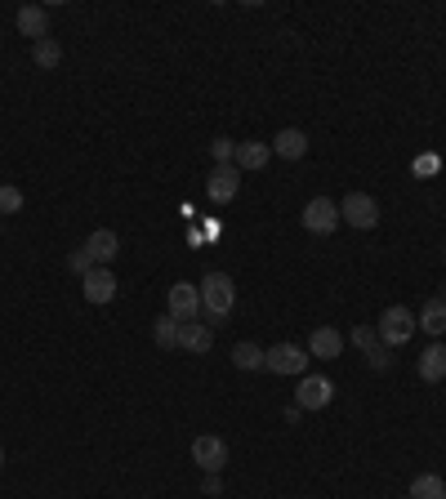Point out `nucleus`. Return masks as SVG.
<instances>
[{
  "label": "nucleus",
  "mask_w": 446,
  "mask_h": 499,
  "mask_svg": "<svg viewBox=\"0 0 446 499\" xmlns=\"http://www.w3.org/2000/svg\"><path fill=\"white\" fill-rule=\"evenodd\" d=\"M210 343H215V330H210L206 321H188V326H179V348H183V352L201 357V352H210Z\"/></svg>",
  "instance_id": "obj_15"
},
{
  "label": "nucleus",
  "mask_w": 446,
  "mask_h": 499,
  "mask_svg": "<svg viewBox=\"0 0 446 499\" xmlns=\"http://www.w3.org/2000/svg\"><path fill=\"white\" fill-rule=\"evenodd\" d=\"M81 294H85V303H94V308L112 303V299H117V272H112V268H94L90 277H81Z\"/></svg>",
  "instance_id": "obj_10"
},
{
  "label": "nucleus",
  "mask_w": 446,
  "mask_h": 499,
  "mask_svg": "<svg viewBox=\"0 0 446 499\" xmlns=\"http://www.w3.org/2000/svg\"><path fill=\"white\" fill-rule=\"evenodd\" d=\"M152 339H157V348H179V321L166 312V317L152 326Z\"/></svg>",
  "instance_id": "obj_22"
},
{
  "label": "nucleus",
  "mask_w": 446,
  "mask_h": 499,
  "mask_svg": "<svg viewBox=\"0 0 446 499\" xmlns=\"http://www.w3.org/2000/svg\"><path fill=\"white\" fill-rule=\"evenodd\" d=\"M0 463H5V450H0Z\"/></svg>",
  "instance_id": "obj_29"
},
{
  "label": "nucleus",
  "mask_w": 446,
  "mask_h": 499,
  "mask_svg": "<svg viewBox=\"0 0 446 499\" xmlns=\"http://www.w3.org/2000/svg\"><path fill=\"white\" fill-rule=\"evenodd\" d=\"M353 343H357L361 352H375V348H379V334H375V326H357V330H353Z\"/></svg>",
  "instance_id": "obj_25"
},
{
  "label": "nucleus",
  "mask_w": 446,
  "mask_h": 499,
  "mask_svg": "<svg viewBox=\"0 0 446 499\" xmlns=\"http://www.w3.org/2000/svg\"><path fill=\"white\" fill-rule=\"evenodd\" d=\"M415 370H419L424 383H442V379H446V343L433 339V343L419 352V366H415Z\"/></svg>",
  "instance_id": "obj_14"
},
{
  "label": "nucleus",
  "mask_w": 446,
  "mask_h": 499,
  "mask_svg": "<svg viewBox=\"0 0 446 499\" xmlns=\"http://www.w3.org/2000/svg\"><path fill=\"white\" fill-rule=\"evenodd\" d=\"M232 366L237 370H264V348L259 343H232Z\"/></svg>",
  "instance_id": "obj_21"
},
{
  "label": "nucleus",
  "mask_w": 446,
  "mask_h": 499,
  "mask_svg": "<svg viewBox=\"0 0 446 499\" xmlns=\"http://www.w3.org/2000/svg\"><path fill=\"white\" fill-rule=\"evenodd\" d=\"M197 290H201V312H206L210 321H223V317L232 312V303H237V286H232L228 272H206V281H201ZM210 321H206V326H210Z\"/></svg>",
  "instance_id": "obj_1"
},
{
  "label": "nucleus",
  "mask_w": 446,
  "mask_h": 499,
  "mask_svg": "<svg viewBox=\"0 0 446 499\" xmlns=\"http://www.w3.org/2000/svg\"><path fill=\"white\" fill-rule=\"evenodd\" d=\"M166 303H170V317H174L179 326H188V321L201 317V290L188 286V281H174L170 294H166Z\"/></svg>",
  "instance_id": "obj_5"
},
{
  "label": "nucleus",
  "mask_w": 446,
  "mask_h": 499,
  "mask_svg": "<svg viewBox=\"0 0 446 499\" xmlns=\"http://www.w3.org/2000/svg\"><path fill=\"white\" fill-rule=\"evenodd\" d=\"M19 32L32 36V45L45 41V36H50V14H45L41 5H23V10H19Z\"/></svg>",
  "instance_id": "obj_16"
},
{
  "label": "nucleus",
  "mask_w": 446,
  "mask_h": 499,
  "mask_svg": "<svg viewBox=\"0 0 446 499\" xmlns=\"http://www.w3.org/2000/svg\"><path fill=\"white\" fill-rule=\"evenodd\" d=\"M210 157H215V165H232L237 143H232V139H215V143H210Z\"/></svg>",
  "instance_id": "obj_24"
},
{
  "label": "nucleus",
  "mask_w": 446,
  "mask_h": 499,
  "mask_svg": "<svg viewBox=\"0 0 446 499\" xmlns=\"http://www.w3.org/2000/svg\"><path fill=\"white\" fill-rule=\"evenodd\" d=\"M272 161V143H259V139H250V143H237V157H232V165L241 170V174H250V170H264Z\"/></svg>",
  "instance_id": "obj_13"
},
{
  "label": "nucleus",
  "mask_w": 446,
  "mask_h": 499,
  "mask_svg": "<svg viewBox=\"0 0 446 499\" xmlns=\"http://www.w3.org/2000/svg\"><path fill=\"white\" fill-rule=\"evenodd\" d=\"M68 268H72V272H81V277H90V272H94V259H90V254H85V245H81V250H72V254H68Z\"/></svg>",
  "instance_id": "obj_26"
},
{
  "label": "nucleus",
  "mask_w": 446,
  "mask_h": 499,
  "mask_svg": "<svg viewBox=\"0 0 446 499\" xmlns=\"http://www.w3.org/2000/svg\"><path fill=\"white\" fill-rule=\"evenodd\" d=\"M442 259H446V254H442Z\"/></svg>",
  "instance_id": "obj_30"
},
{
  "label": "nucleus",
  "mask_w": 446,
  "mask_h": 499,
  "mask_svg": "<svg viewBox=\"0 0 446 499\" xmlns=\"http://www.w3.org/2000/svg\"><path fill=\"white\" fill-rule=\"evenodd\" d=\"M410 499H446V481L437 472H419L410 481Z\"/></svg>",
  "instance_id": "obj_19"
},
{
  "label": "nucleus",
  "mask_w": 446,
  "mask_h": 499,
  "mask_svg": "<svg viewBox=\"0 0 446 499\" xmlns=\"http://www.w3.org/2000/svg\"><path fill=\"white\" fill-rule=\"evenodd\" d=\"M23 210V192L14 188V183H5V188H0V219H5V214H19Z\"/></svg>",
  "instance_id": "obj_23"
},
{
  "label": "nucleus",
  "mask_w": 446,
  "mask_h": 499,
  "mask_svg": "<svg viewBox=\"0 0 446 499\" xmlns=\"http://www.w3.org/2000/svg\"><path fill=\"white\" fill-rule=\"evenodd\" d=\"M415 330H419V326H415V312H410V308H401V303L384 308V317L375 321V334H379V343H384V348H401Z\"/></svg>",
  "instance_id": "obj_2"
},
{
  "label": "nucleus",
  "mask_w": 446,
  "mask_h": 499,
  "mask_svg": "<svg viewBox=\"0 0 446 499\" xmlns=\"http://www.w3.org/2000/svg\"><path fill=\"white\" fill-rule=\"evenodd\" d=\"M339 219L353 223V228H361V232H370V228L379 223V201L366 197V192H348V197L339 201Z\"/></svg>",
  "instance_id": "obj_4"
},
{
  "label": "nucleus",
  "mask_w": 446,
  "mask_h": 499,
  "mask_svg": "<svg viewBox=\"0 0 446 499\" xmlns=\"http://www.w3.org/2000/svg\"><path fill=\"white\" fill-rule=\"evenodd\" d=\"M344 352V334L335 330V326H317L312 334H308V357H317V361H335Z\"/></svg>",
  "instance_id": "obj_12"
},
{
  "label": "nucleus",
  "mask_w": 446,
  "mask_h": 499,
  "mask_svg": "<svg viewBox=\"0 0 446 499\" xmlns=\"http://www.w3.org/2000/svg\"><path fill=\"white\" fill-rule=\"evenodd\" d=\"M304 366H308V352L299 343L264 348V370H272V374H304Z\"/></svg>",
  "instance_id": "obj_6"
},
{
  "label": "nucleus",
  "mask_w": 446,
  "mask_h": 499,
  "mask_svg": "<svg viewBox=\"0 0 446 499\" xmlns=\"http://www.w3.org/2000/svg\"><path fill=\"white\" fill-rule=\"evenodd\" d=\"M415 326H419L424 334H433V339H437V334H446V299H428V303H424V312L415 317Z\"/></svg>",
  "instance_id": "obj_18"
},
{
  "label": "nucleus",
  "mask_w": 446,
  "mask_h": 499,
  "mask_svg": "<svg viewBox=\"0 0 446 499\" xmlns=\"http://www.w3.org/2000/svg\"><path fill=\"white\" fill-rule=\"evenodd\" d=\"M437 170H442L437 157H419V161H415V174H419V179H424V174H437Z\"/></svg>",
  "instance_id": "obj_27"
},
{
  "label": "nucleus",
  "mask_w": 446,
  "mask_h": 499,
  "mask_svg": "<svg viewBox=\"0 0 446 499\" xmlns=\"http://www.w3.org/2000/svg\"><path fill=\"white\" fill-rule=\"evenodd\" d=\"M299 223H304L312 237H326V232H335V228L344 223V219H339V201H330V197H312V201L304 205Z\"/></svg>",
  "instance_id": "obj_3"
},
{
  "label": "nucleus",
  "mask_w": 446,
  "mask_h": 499,
  "mask_svg": "<svg viewBox=\"0 0 446 499\" xmlns=\"http://www.w3.org/2000/svg\"><path fill=\"white\" fill-rule=\"evenodd\" d=\"M85 254L94 259V268H108V263H117V254H121V237H117L112 228H99V232H90Z\"/></svg>",
  "instance_id": "obj_11"
},
{
  "label": "nucleus",
  "mask_w": 446,
  "mask_h": 499,
  "mask_svg": "<svg viewBox=\"0 0 446 499\" xmlns=\"http://www.w3.org/2000/svg\"><path fill=\"white\" fill-rule=\"evenodd\" d=\"M237 188H241V170H237V165H215L210 179H206V197H210L215 205H228V201L237 197Z\"/></svg>",
  "instance_id": "obj_9"
},
{
  "label": "nucleus",
  "mask_w": 446,
  "mask_h": 499,
  "mask_svg": "<svg viewBox=\"0 0 446 499\" xmlns=\"http://www.w3.org/2000/svg\"><path fill=\"white\" fill-rule=\"evenodd\" d=\"M304 152H308V134L304 130H281L272 139V157H281V161H299Z\"/></svg>",
  "instance_id": "obj_17"
},
{
  "label": "nucleus",
  "mask_w": 446,
  "mask_h": 499,
  "mask_svg": "<svg viewBox=\"0 0 446 499\" xmlns=\"http://www.w3.org/2000/svg\"><path fill=\"white\" fill-rule=\"evenodd\" d=\"M330 397H335V383L326 374H304L299 388H295V406L299 410H326Z\"/></svg>",
  "instance_id": "obj_7"
},
{
  "label": "nucleus",
  "mask_w": 446,
  "mask_h": 499,
  "mask_svg": "<svg viewBox=\"0 0 446 499\" xmlns=\"http://www.w3.org/2000/svg\"><path fill=\"white\" fill-rule=\"evenodd\" d=\"M32 59H36V68H41V72H54V68L63 63V45L45 36V41H36V45H32Z\"/></svg>",
  "instance_id": "obj_20"
},
{
  "label": "nucleus",
  "mask_w": 446,
  "mask_h": 499,
  "mask_svg": "<svg viewBox=\"0 0 446 499\" xmlns=\"http://www.w3.org/2000/svg\"><path fill=\"white\" fill-rule=\"evenodd\" d=\"M192 463L206 468V472H219V468L228 463V441L215 437V432H201V437L192 441Z\"/></svg>",
  "instance_id": "obj_8"
},
{
  "label": "nucleus",
  "mask_w": 446,
  "mask_h": 499,
  "mask_svg": "<svg viewBox=\"0 0 446 499\" xmlns=\"http://www.w3.org/2000/svg\"><path fill=\"white\" fill-rule=\"evenodd\" d=\"M366 357H370V366H375V370H384V366H388V348H384V343H379L375 352H366Z\"/></svg>",
  "instance_id": "obj_28"
}]
</instances>
